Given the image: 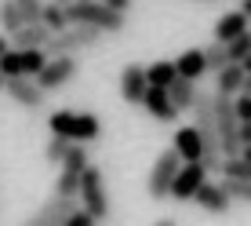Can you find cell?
Masks as SVG:
<instances>
[{"label":"cell","instance_id":"6da1fadb","mask_svg":"<svg viewBox=\"0 0 251 226\" xmlns=\"http://www.w3.org/2000/svg\"><path fill=\"white\" fill-rule=\"evenodd\" d=\"M66 19H69V26L73 22L91 26V29L109 33V37L127 29V11H117V7L102 4V0H73V4H66Z\"/></svg>","mask_w":251,"mask_h":226},{"label":"cell","instance_id":"7a4b0ae2","mask_svg":"<svg viewBox=\"0 0 251 226\" xmlns=\"http://www.w3.org/2000/svg\"><path fill=\"white\" fill-rule=\"evenodd\" d=\"M48 132L51 135H62L69 142H95L102 135V120L99 113H73V110H55L48 117Z\"/></svg>","mask_w":251,"mask_h":226},{"label":"cell","instance_id":"3957f363","mask_svg":"<svg viewBox=\"0 0 251 226\" xmlns=\"http://www.w3.org/2000/svg\"><path fill=\"white\" fill-rule=\"evenodd\" d=\"M102 37H106V33L91 29V26H76V22H73V26H66V29L51 33V40L44 44V51H48V58H55V55H80V51L95 48Z\"/></svg>","mask_w":251,"mask_h":226},{"label":"cell","instance_id":"277c9868","mask_svg":"<svg viewBox=\"0 0 251 226\" xmlns=\"http://www.w3.org/2000/svg\"><path fill=\"white\" fill-rule=\"evenodd\" d=\"M76 197H80V208H84V212H91L99 223L106 219V215H109V190H106V179H102V168H95V164L84 168Z\"/></svg>","mask_w":251,"mask_h":226},{"label":"cell","instance_id":"5b68a950","mask_svg":"<svg viewBox=\"0 0 251 226\" xmlns=\"http://www.w3.org/2000/svg\"><path fill=\"white\" fill-rule=\"evenodd\" d=\"M178 168H182V157L175 153V146H171V150H160V157L153 161V168H150V179H146V194H150L153 201H168Z\"/></svg>","mask_w":251,"mask_h":226},{"label":"cell","instance_id":"8992f818","mask_svg":"<svg viewBox=\"0 0 251 226\" xmlns=\"http://www.w3.org/2000/svg\"><path fill=\"white\" fill-rule=\"evenodd\" d=\"M48 62L44 48H7L0 55V73L4 77H37Z\"/></svg>","mask_w":251,"mask_h":226},{"label":"cell","instance_id":"52a82bcc","mask_svg":"<svg viewBox=\"0 0 251 226\" xmlns=\"http://www.w3.org/2000/svg\"><path fill=\"white\" fill-rule=\"evenodd\" d=\"M88 150H84V142H73L69 146V153L62 157V164H58V182H55V194H62V197H76V190H80V175H84V168H88Z\"/></svg>","mask_w":251,"mask_h":226},{"label":"cell","instance_id":"ba28073f","mask_svg":"<svg viewBox=\"0 0 251 226\" xmlns=\"http://www.w3.org/2000/svg\"><path fill=\"white\" fill-rule=\"evenodd\" d=\"M76 69H80L76 55H55V58L44 62V69H40L33 81H37L40 91H58V88H66V84L76 77Z\"/></svg>","mask_w":251,"mask_h":226},{"label":"cell","instance_id":"9c48e42d","mask_svg":"<svg viewBox=\"0 0 251 226\" xmlns=\"http://www.w3.org/2000/svg\"><path fill=\"white\" fill-rule=\"evenodd\" d=\"M80 208V197H62V194H55V197H48L44 204L33 212V219L25 223V226H62L69 215Z\"/></svg>","mask_w":251,"mask_h":226},{"label":"cell","instance_id":"30bf717a","mask_svg":"<svg viewBox=\"0 0 251 226\" xmlns=\"http://www.w3.org/2000/svg\"><path fill=\"white\" fill-rule=\"evenodd\" d=\"M207 175H211V171H207L201 161H182L175 182H171V197H175V201H193V194L207 182Z\"/></svg>","mask_w":251,"mask_h":226},{"label":"cell","instance_id":"8fae6325","mask_svg":"<svg viewBox=\"0 0 251 226\" xmlns=\"http://www.w3.org/2000/svg\"><path fill=\"white\" fill-rule=\"evenodd\" d=\"M4 91L11 95L22 110H44V99H48V91H40L33 77H7Z\"/></svg>","mask_w":251,"mask_h":226},{"label":"cell","instance_id":"7c38bea8","mask_svg":"<svg viewBox=\"0 0 251 226\" xmlns=\"http://www.w3.org/2000/svg\"><path fill=\"white\" fill-rule=\"evenodd\" d=\"M193 201H197V208H204L207 215H226L233 208V197L226 194V186H222V182H211V179L193 194Z\"/></svg>","mask_w":251,"mask_h":226},{"label":"cell","instance_id":"4fadbf2b","mask_svg":"<svg viewBox=\"0 0 251 226\" xmlns=\"http://www.w3.org/2000/svg\"><path fill=\"white\" fill-rule=\"evenodd\" d=\"M150 88V81H146V69L138 62H127L120 69V99L131 102V106H142V95Z\"/></svg>","mask_w":251,"mask_h":226},{"label":"cell","instance_id":"5bb4252c","mask_svg":"<svg viewBox=\"0 0 251 226\" xmlns=\"http://www.w3.org/2000/svg\"><path fill=\"white\" fill-rule=\"evenodd\" d=\"M142 106H146V113H150L153 120H160V124H171V120L182 117V113L175 110V102L168 99V88H146Z\"/></svg>","mask_w":251,"mask_h":226},{"label":"cell","instance_id":"9a60e30c","mask_svg":"<svg viewBox=\"0 0 251 226\" xmlns=\"http://www.w3.org/2000/svg\"><path fill=\"white\" fill-rule=\"evenodd\" d=\"M171 146H175V153H178L182 161H201V153H204V139H201V132H197V124L178 128Z\"/></svg>","mask_w":251,"mask_h":226},{"label":"cell","instance_id":"2e32d148","mask_svg":"<svg viewBox=\"0 0 251 226\" xmlns=\"http://www.w3.org/2000/svg\"><path fill=\"white\" fill-rule=\"evenodd\" d=\"M248 29H251V19H248L244 11H240V7H237V11H226L219 22H215V40L229 44L233 37H240V33H248Z\"/></svg>","mask_w":251,"mask_h":226},{"label":"cell","instance_id":"e0dca14e","mask_svg":"<svg viewBox=\"0 0 251 226\" xmlns=\"http://www.w3.org/2000/svg\"><path fill=\"white\" fill-rule=\"evenodd\" d=\"M175 62V73L186 77V81H201L207 73V62H204V48H186L178 58H171Z\"/></svg>","mask_w":251,"mask_h":226},{"label":"cell","instance_id":"ac0fdd59","mask_svg":"<svg viewBox=\"0 0 251 226\" xmlns=\"http://www.w3.org/2000/svg\"><path fill=\"white\" fill-rule=\"evenodd\" d=\"M244 66L240 62H229V66H222L219 73H215V91H222V95H240V88H244Z\"/></svg>","mask_w":251,"mask_h":226},{"label":"cell","instance_id":"d6986e66","mask_svg":"<svg viewBox=\"0 0 251 226\" xmlns=\"http://www.w3.org/2000/svg\"><path fill=\"white\" fill-rule=\"evenodd\" d=\"M168 99L175 102V110H178V113H189V106H193V99H197V81L175 77V81L168 84Z\"/></svg>","mask_w":251,"mask_h":226},{"label":"cell","instance_id":"ffe728a7","mask_svg":"<svg viewBox=\"0 0 251 226\" xmlns=\"http://www.w3.org/2000/svg\"><path fill=\"white\" fill-rule=\"evenodd\" d=\"M11 40H15V48H44L51 40V29L44 22H33V26H22L19 33H11Z\"/></svg>","mask_w":251,"mask_h":226},{"label":"cell","instance_id":"44dd1931","mask_svg":"<svg viewBox=\"0 0 251 226\" xmlns=\"http://www.w3.org/2000/svg\"><path fill=\"white\" fill-rule=\"evenodd\" d=\"M175 77H178V73H175V62H168V58L146 66V81H150V88H168Z\"/></svg>","mask_w":251,"mask_h":226},{"label":"cell","instance_id":"7402d4cb","mask_svg":"<svg viewBox=\"0 0 251 226\" xmlns=\"http://www.w3.org/2000/svg\"><path fill=\"white\" fill-rule=\"evenodd\" d=\"M219 171H222V179H251V164L240 157H222V164H219Z\"/></svg>","mask_w":251,"mask_h":226},{"label":"cell","instance_id":"603a6c76","mask_svg":"<svg viewBox=\"0 0 251 226\" xmlns=\"http://www.w3.org/2000/svg\"><path fill=\"white\" fill-rule=\"evenodd\" d=\"M0 29H4L7 37L22 29V15H19V7H15V0H4V4H0Z\"/></svg>","mask_w":251,"mask_h":226},{"label":"cell","instance_id":"cb8c5ba5","mask_svg":"<svg viewBox=\"0 0 251 226\" xmlns=\"http://www.w3.org/2000/svg\"><path fill=\"white\" fill-rule=\"evenodd\" d=\"M40 22H44L51 33L66 29V26H69V19H66V7H62V4H44V11H40Z\"/></svg>","mask_w":251,"mask_h":226},{"label":"cell","instance_id":"d4e9b609","mask_svg":"<svg viewBox=\"0 0 251 226\" xmlns=\"http://www.w3.org/2000/svg\"><path fill=\"white\" fill-rule=\"evenodd\" d=\"M204 62H207V69H211V73H219L222 66H229L226 44H222V40H215V44H207V48H204Z\"/></svg>","mask_w":251,"mask_h":226},{"label":"cell","instance_id":"484cf974","mask_svg":"<svg viewBox=\"0 0 251 226\" xmlns=\"http://www.w3.org/2000/svg\"><path fill=\"white\" fill-rule=\"evenodd\" d=\"M69 146H73L69 139L51 135V139H48V146H44V161H48V164H62V157L69 153Z\"/></svg>","mask_w":251,"mask_h":226},{"label":"cell","instance_id":"4316f807","mask_svg":"<svg viewBox=\"0 0 251 226\" xmlns=\"http://www.w3.org/2000/svg\"><path fill=\"white\" fill-rule=\"evenodd\" d=\"M226 55H229V62H244V58L251 55V29L229 40V44H226Z\"/></svg>","mask_w":251,"mask_h":226},{"label":"cell","instance_id":"83f0119b","mask_svg":"<svg viewBox=\"0 0 251 226\" xmlns=\"http://www.w3.org/2000/svg\"><path fill=\"white\" fill-rule=\"evenodd\" d=\"M15 7H19V15H22V26H33V22H40L44 0H15Z\"/></svg>","mask_w":251,"mask_h":226},{"label":"cell","instance_id":"f1b7e54d","mask_svg":"<svg viewBox=\"0 0 251 226\" xmlns=\"http://www.w3.org/2000/svg\"><path fill=\"white\" fill-rule=\"evenodd\" d=\"M222 186H226V194L233 197V201H244V204H251V179H226Z\"/></svg>","mask_w":251,"mask_h":226},{"label":"cell","instance_id":"f546056e","mask_svg":"<svg viewBox=\"0 0 251 226\" xmlns=\"http://www.w3.org/2000/svg\"><path fill=\"white\" fill-rule=\"evenodd\" d=\"M62 226H99V219H95L91 212H84V208H76V212L69 215V219H66Z\"/></svg>","mask_w":251,"mask_h":226},{"label":"cell","instance_id":"4dcf8cb0","mask_svg":"<svg viewBox=\"0 0 251 226\" xmlns=\"http://www.w3.org/2000/svg\"><path fill=\"white\" fill-rule=\"evenodd\" d=\"M233 110H237V120H251V95L240 91L237 99H233Z\"/></svg>","mask_w":251,"mask_h":226},{"label":"cell","instance_id":"1f68e13d","mask_svg":"<svg viewBox=\"0 0 251 226\" xmlns=\"http://www.w3.org/2000/svg\"><path fill=\"white\" fill-rule=\"evenodd\" d=\"M251 142V120H240V146Z\"/></svg>","mask_w":251,"mask_h":226},{"label":"cell","instance_id":"d6a6232c","mask_svg":"<svg viewBox=\"0 0 251 226\" xmlns=\"http://www.w3.org/2000/svg\"><path fill=\"white\" fill-rule=\"evenodd\" d=\"M102 4H109V7H117V11H127V7H131V0H102Z\"/></svg>","mask_w":251,"mask_h":226},{"label":"cell","instance_id":"836d02e7","mask_svg":"<svg viewBox=\"0 0 251 226\" xmlns=\"http://www.w3.org/2000/svg\"><path fill=\"white\" fill-rule=\"evenodd\" d=\"M153 226H178L175 219H171V215H164V219H157V223H153Z\"/></svg>","mask_w":251,"mask_h":226},{"label":"cell","instance_id":"e575fe53","mask_svg":"<svg viewBox=\"0 0 251 226\" xmlns=\"http://www.w3.org/2000/svg\"><path fill=\"white\" fill-rule=\"evenodd\" d=\"M240 157H244V161L251 164V142H248V146H240Z\"/></svg>","mask_w":251,"mask_h":226},{"label":"cell","instance_id":"d590c367","mask_svg":"<svg viewBox=\"0 0 251 226\" xmlns=\"http://www.w3.org/2000/svg\"><path fill=\"white\" fill-rule=\"evenodd\" d=\"M240 11H244L248 19H251V0H240Z\"/></svg>","mask_w":251,"mask_h":226},{"label":"cell","instance_id":"8d00e7d4","mask_svg":"<svg viewBox=\"0 0 251 226\" xmlns=\"http://www.w3.org/2000/svg\"><path fill=\"white\" fill-rule=\"evenodd\" d=\"M4 51H7V37L0 33V55H4Z\"/></svg>","mask_w":251,"mask_h":226},{"label":"cell","instance_id":"74e56055","mask_svg":"<svg viewBox=\"0 0 251 226\" xmlns=\"http://www.w3.org/2000/svg\"><path fill=\"white\" fill-rule=\"evenodd\" d=\"M240 66H244V73H251V55L244 58V62H240Z\"/></svg>","mask_w":251,"mask_h":226},{"label":"cell","instance_id":"f35d334b","mask_svg":"<svg viewBox=\"0 0 251 226\" xmlns=\"http://www.w3.org/2000/svg\"><path fill=\"white\" fill-rule=\"evenodd\" d=\"M51 4H62V7H66V4H73V0H51Z\"/></svg>","mask_w":251,"mask_h":226},{"label":"cell","instance_id":"ab89813d","mask_svg":"<svg viewBox=\"0 0 251 226\" xmlns=\"http://www.w3.org/2000/svg\"><path fill=\"white\" fill-rule=\"evenodd\" d=\"M4 81H7V77H4V73H0V91H4Z\"/></svg>","mask_w":251,"mask_h":226},{"label":"cell","instance_id":"60d3db41","mask_svg":"<svg viewBox=\"0 0 251 226\" xmlns=\"http://www.w3.org/2000/svg\"><path fill=\"white\" fill-rule=\"evenodd\" d=\"M197 4H207V0H197Z\"/></svg>","mask_w":251,"mask_h":226}]
</instances>
